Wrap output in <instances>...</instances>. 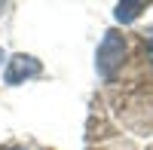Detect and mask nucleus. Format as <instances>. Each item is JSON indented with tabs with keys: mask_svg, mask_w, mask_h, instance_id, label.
Returning <instances> with one entry per match:
<instances>
[{
	"mask_svg": "<svg viewBox=\"0 0 153 150\" xmlns=\"http://www.w3.org/2000/svg\"><path fill=\"white\" fill-rule=\"evenodd\" d=\"M34 74H40V65H37L34 58H28V55H19V58H16V65L9 68L6 80H9V83H19L22 77H34Z\"/></svg>",
	"mask_w": 153,
	"mask_h": 150,
	"instance_id": "nucleus-2",
	"label": "nucleus"
},
{
	"mask_svg": "<svg viewBox=\"0 0 153 150\" xmlns=\"http://www.w3.org/2000/svg\"><path fill=\"white\" fill-rule=\"evenodd\" d=\"M141 9H144V3H120V6H117V19H120V22H123V19H135Z\"/></svg>",
	"mask_w": 153,
	"mask_h": 150,
	"instance_id": "nucleus-3",
	"label": "nucleus"
},
{
	"mask_svg": "<svg viewBox=\"0 0 153 150\" xmlns=\"http://www.w3.org/2000/svg\"><path fill=\"white\" fill-rule=\"evenodd\" d=\"M123 55H126V37L110 31L98 46V71H101V77H110L113 68L123 65Z\"/></svg>",
	"mask_w": 153,
	"mask_h": 150,
	"instance_id": "nucleus-1",
	"label": "nucleus"
}]
</instances>
